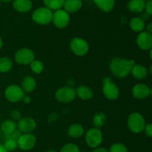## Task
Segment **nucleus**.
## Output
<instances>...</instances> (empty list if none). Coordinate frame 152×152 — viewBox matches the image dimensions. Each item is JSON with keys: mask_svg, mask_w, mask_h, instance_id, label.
<instances>
[{"mask_svg": "<svg viewBox=\"0 0 152 152\" xmlns=\"http://www.w3.org/2000/svg\"><path fill=\"white\" fill-rule=\"evenodd\" d=\"M0 152H7L4 148V146L1 145H0Z\"/></svg>", "mask_w": 152, "mask_h": 152, "instance_id": "4c0bfd02", "label": "nucleus"}, {"mask_svg": "<svg viewBox=\"0 0 152 152\" xmlns=\"http://www.w3.org/2000/svg\"><path fill=\"white\" fill-rule=\"evenodd\" d=\"M1 128H0V135H1Z\"/></svg>", "mask_w": 152, "mask_h": 152, "instance_id": "79ce46f5", "label": "nucleus"}, {"mask_svg": "<svg viewBox=\"0 0 152 152\" xmlns=\"http://www.w3.org/2000/svg\"><path fill=\"white\" fill-rule=\"evenodd\" d=\"M18 148L22 151H29L32 149L35 146L37 142V138L34 134L31 133L30 134H24L19 137L16 139Z\"/></svg>", "mask_w": 152, "mask_h": 152, "instance_id": "9b49d317", "label": "nucleus"}, {"mask_svg": "<svg viewBox=\"0 0 152 152\" xmlns=\"http://www.w3.org/2000/svg\"><path fill=\"white\" fill-rule=\"evenodd\" d=\"M3 146H4V148L7 152H12L16 150V149H17V142H16V139L9 138L6 140Z\"/></svg>", "mask_w": 152, "mask_h": 152, "instance_id": "cd10ccee", "label": "nucleus"}, {"mask_svg": "<svg viewBox=\"0 0 152 152\" xmlns=\"http://www.w3.org/2000/svg\"><path fill=\"white\" fill-rule=\"evenodd\" d=\"M15 61L20 65H28L35 58L34 52L28 48H22L15 54Z\"/></svg>", "mask_w": 152, "mask_h": 152, "instance_id": "9d476101", "label": "nucleus"}, {"mask_svg": "<svg viewBox=\"0 0 152 152\" xmlns=\"http://www.w3.org/2000/svg\"><path fill=\"white\" fill-rule=\"evenodd\" d=\"M145 9L149 15L152 14V0H148L145 5Z\"/></svg>", "mask_w": 152, "mask_h": 152, "instance_id": "72a5a7b5", "label": "nucleus"}, {"mask_svg": "<svg viewBox=\"0 0 152 152\" xmlns=\"http://www.w3.org/2000/svg\"><path fill=\"white\" fill-rule=\"evenodd\" d=\"M145 126V121L143 116L139 113L130 114L128 119V127L132 133L140 134L143 131Z\"/></svg>", "mask_w": 152, "mask_h": 152, "instance_id": "7ed1b4c3", "label": "nucleus"}, {"mask_svg": "<svg viewBox=\"0 0 152 152\" xmlns=\"http://www.w3.org/2000/svg\"><path fill=\"white\" fill-rule=\"evenodd\" d=\"M83 152H86V151H83Z\"/></svg>", "mask_w": 152, "mask_h": 152, "instance_id": "c03bdc74", "label": "nucleus"}, {"mask_svg": "<svg viewBox=\"0 0 152 152\" xmlns=\"http://www.w3.org/2000/svg\"><path fill=\"white\" fill-rule=\"evenodd\" d=\"M0 3H1V0H0Z\"/></svg>", "mask_w": 152, "mask_h": 152, "instance_id": "37998d69", "label": "nucleus"}, {"mask_svg": "<svg viewBox=\"0 0 152 152\" xmlns=\"http://www.w3.org/2000/svg\"><path fill=\"white\" fill-rule=\"evenodd\" d=\"M37 86V81L35 78L32 76H25L22 81V89L24 92H31L36 89Z\"/></svg>", "mask_w": 152, "mask_h": 152, "instance_id": "aec40b11", "label": "nucleus"}, {"mask_svg": "<svg viewBox=\"0 0 152 152\" xmlns=\"http://www.w3.org/2000/svg\"><path fill=\"white\" fill-rule=\"evenodd\" d=\"M70 48L73 53L77 56H84L88 52L89 45L84 39L75 37L71 40L70 43Z\"/></svg>", "mask_w": 152, "mask_h": 152, "instance_id": "39448f33", "label": "nucleus"}, {"mask_svg": "<svg viewBox=\"0 0 152 152\" xmlns=\"http://www.w3.org/2000/svg\"><path fill=\"white\" fill-rule=\"evenodd\" d=\"M134 65H135V61L133 60L129 61L125 58H115L111 61L110 69L116 77H125L130 74Z\"/></svg>", "mask_w": 152, "mask_h": 152, "instance_id": "f257e3e1", "label": "nucleus"}, {"mask_svg": "<svg viewBox=\"0 0 152 152\" xmlns=\"http://www.w3.org/2000/svg\"><path fill=\"white\" fill-rule=\"evenodd\" d=\"M32 6V1L31 0H13V8L20 13H27L30 11Z\"/></svg>", "mask_w": 152, "mask_h": 152, "instance_id": "2eb2a0df", "label": "nucleus"}, {"mask_svg": "<svg viewBox=\"0 0 152 152\" xmlns=\"http://www.w3.org/2000/svg\"><path fill=\"white\" fill-rule=\"evenodd\" d=\"M46 152H56V151L54 150H49V151H47Z\"/></svg>", "mask_w": 152, "mask_h": 152, "instance_id": "a19ab883", "label": "nucleus"}, {"mask_svg": "<svg viewBox=\"0 0 152 152\" xmlns=\"http://www.w3.org/2000/svg\"><path fill=\"white\" fill-rule=\"evenodd\" d=\"M13 67V62L7 57L0 58V72L6 73L11 70Z\"/></svg>", "mask_w": 152, "mask_h": 152, "instance_id": "393cba45", "label": "nucleus"}, {"mask_svg": "<svg viewBox=\"0 0 152 152\" xmlns=\"http://www.w3.org/2000/svg\"><path fill=\"white\" fill-rule=\"evenodd\" d=\"M19 131L24 134H30L37 128V122L31 117H22L18 122Z\"/></svg>", "mask_w": 152, "mask_h": 152, "instance_id": "f8f14e48", "label": "nucleus"}, {"mask_svg": "<svg viewBox=\"0 0 152 152\" xmlns=\"http://www.w3.org/2000/svg\"><path fill=\"white\" fill-rule=\"evenodd\" d=\"M138 47L144 51L150 50L152 47V35L147 31H142L137 37Z\"/></svg>", "mask_w": 152, "mask_h": 152, "instance_id": "4468645a", "label": "nucleus"}, {"mask_svg": "<svg viewBox=\"0 0 152 152\" xmlns=\"http://www.w3.org/2000/svg\"><path fill=\"white\" fill-rule=\"evenodd\" d=\"M75 92L76 95H78L79 98L85 100V101L90 100L93 97V92H92L91 89L89 86H86V85L79 86Z\"/></svg>", "mask_w": 152, "mask_h": 152, "instance_id": "a211bd4d", "label": "nucleus"}, {"mask_svg": "<svg viewBox=\"0 0 152 152\" xmlns=\"http://www.w3.org/2000/svg\"><path fill=\"white\" fill-rule=\"evenodd\" d=\"M151 94V89L145 83H137L132 89V95L137 99H145Z\"/></svg>", "mask_w": 152, "mask_h": 152, "instance_id": "ddd939ff", "label": "nucleus"}, {"mask_svg": "<svg viewBox=\"0 0 152 152\" xmlns=\"http://www.w3.org/2000/svg\"><path fill=\"white\" fill-rule=\"evenodd\" d=\"M46 7L51 10H56L61 9L63 6L65 0H42Z\"/></svg>", "mask_w": 152, "mask_h": 152, "instance_id": "a878e982", "label": "nucleus"}, {"mask_svg": "<svg viewBox=\"0 0 152 152\" xmlns=\"http://www.w3.org/2000/svg\"><path fill=\"white\" fill-rule=\"evenodd\" d=\"M144 131H145V134L148 136V137H152V125L151 123L148 124V125H145V128H144Z\"/></svg>", "mask_w": 152, "mask_h": 152, "instance_id": "473e14b6", "label": "nucleus"}, {"mask_svg": "<svg viewBox=\"0 0 152 152\" xmlns=\"http://www.w3.org/2000/svg\"><path fill=\"white\" fill-rule=\"evenodd\" d=\"M86 142L89 147L97 148L102 142V134L99 128H91L87 131L85 137Z\"/></svg>", "mask_w": 152, "mask_h": 152, "instance_id": "20e7f679", "label": "nucleus"}, {"mask_svg": "<svg viewBox=\"0 0 152 152\" xmlns=\"http://www.w3.org/2000/svg\"><path fill=\"white\" fill-rule=\"evenodd\" d=\"M16 124L14 121L13 120H7L4 121L1 124V131L5 134L10 135L12 133L16 131Z\"/></svg>", "mask_w": 152, "mask_h": 152, "instance_id": "b1692460", "label": "nucleus"}, {"mask_svg": "<svg viewBox=\"0 0 152 152\" xmlns=\"http://www.w3.org/2000/svg\"><path fill=\"white\" fill-rule=\"evenodd\" d=\"M130 27L135 32H142L145 29V22L140 17H134L130 21Z\"/></svg>", "mask_w": 152, "mask_h": 152, "instance_id": "5701e85b", "label": "nucleus"}, {"mask_svg": "<svg viewBox=\"0 0 152 152\" xmlns=\"http://www.w3.org/2000/svg\"><path fill=\"white\" fill-rule=\"evenodd\" d=\"M145 2L144 0H130L127 4V8L132 13H141L145 9Z\"/></svg>", "mask_w": 152, "mask_h": 152, "instance_id": "f3484780", "label": "nucleus"}, {"mask_svg": "<svg viewBox=\"0 0 152 152\" xmlns=\"http://www.w3.org/2000/svg\"><path fill=\"white\" fill-rule=\"evenodd\" d=\"M52 22L56 28L60 29L66 28L70 22L69 13L65 10L58 9L53 13Z\"/></svg>", "mask_w": 152, "mask_h": 152, "instance_id": "6e6552de", "label": "nucleus"}, {"mask_svg": "<svg viewBox=\"0 0 152 152\" xmlns=\"http://www.w3.org/2000/svg\"><path fill=\"white\" fill-rule=\"evenodd\" d=\"M76 92L70 86H64L58 89L55 93V98L58 101L62 103H69L76 98Z\"/></svg>", "mask_w": 152, "mask_h": 152, "instance_id": "1a4fd4ad", "label": "nucleus"}, {"mask_svg": "<svg viewBox=\"0 0 152 152\" xmlns=\"http://www.w3.org/2000/svg\"><path fill=\"white\" fill-rule=\"evenodd\" d=\"M82 6V0H65L62 7H64V10L68 13H73L80 10Z\"/></svg>", "mask_w": 152, "mask_h": 152, "instance_id": "dca6fc26", "label": "nucleus"}, {"mask_svg": "<svg viewBox=\"0 0 152 152\" xmlns=\"http://www.w3.org/2000/svg\"><path fill=\"white\" fill-rule=\"evenodd\" d=\"M131 73L137 79H144L148 76V70L141 64H135L132 68Z\"/></svg>", "mask_w": 152, "mask_h": 152, "instance_id": "6ab92c4d", "label": "nucleus"}, {"mask_svg": "<svg viewBox=\"0 0 152 152\" xmlns=\"http://www.w3.org/2000/svg\"><path fill=\"white\" fill-rule=\"evenodd\" d=\"M108 152H129V150L124 144L118 142L113 144Z\"/></svg>", "mask_w": 152, "mask_h": 152, "instance_id": "c756f323", "label": "nucleus"}, {"mask_svg": "<svg viewBox=\"0 0 152 152\" xmlns=\"http://www.w3.org/2000/svg\"><path fill=\"white\" fill-rule=\"evenodd\" d=\"M11 1H13V0H1V1H3V2H5V3L10 2Z\"/></svg>", "mask_w": 152, "mask_h": 152, "instance_id": "ea45409f", "label": "nucleus"}, {"mask_svg": "<svg viewBox=\"0 0 152 152\" xmlns=\"http://www.w3.org/2000/svg\"><path fill=\"white\" fill-rule=\"evenodd\" d=\"M68 134L71 137L77 139L81 137L84 134V128L78 123L72 124L68 129Z\"/></svg>", "mask_w": 152, "mask_h": 152, "instance_id": "4be33fe9", "label": "nucleus"}, {"mask_svg": "<svg viewBox=\"0 0 152 152\" xmlns=\"http://www.w3.org/2000/svg\"><path fill=\"white\" fill-rule=\"evenodd\" d=\"M59 152H80L78 146L74 143H68L65 145L63 147L61 148Z\"/></svg>", "mask_w": 152, "mask_h": 152, "instance_id": "7c9ffc66", "label": "nucleus"}, {"mask_svg": "<svg viewBox=\"0 0 152 152\" xmlns=\"http://www.w3.org/2000/svg\"><path fill=\"white\" fill-rule=\"evenodd\" d=\"M95 4L104 12H111L114 9L115 1L114 0H94Z\"/></svg>", "mask_w": 152, "mask_h": 152, "instance_id": "412c9836", "label": "nucleus"}, {"mask_svg": "<svg viewBox=\"0 0 152 152\" xmlns=\"http://www.w3.org/2000/svg\"><path fill=\"white\" fill-rule=\"evenodd\" d=\"M106 122V116L102 112H98L94 115L93 118L94 125L96 128H99L103 126Z\"/></svg>", "mask_w": 152, "mask_h": 152, "instance_id": "bb28decb", "label": "nucleus"}, {"mask_svg": "<svg viewBox=\"0 0 152 152\" xmlns=\"http://www.w3.org/2000/svg\"><path fill=\"white\" fill-rule=\"evenodd\" d=\"M24 91L22 87L18 85L12 84L6 88L4 95L7 101L12 103H17L22 101L24 96Z\"/></svg>", "mask_w": 152, "mask_h": 152, "instance_id": "423d86ee", "label": "nucleus"}, {"mask_svg": "<svg viewBox=\"0 0 152 152\" xmlns=\"http://www.w3.org/2000/svg\"><path fill=\"white\" fill-rule=\"evenodd\" d=\"M10 116L11 117L12 120L13 121H19V119L22 118V116H21L20 112L18 110H13L10 113Z\"/></svg>", "mask_w": 152, "mask_h": 152, "instance_id": "2f4dec72", "label": "nucleus"}, {"mask_svg": "<svg viewBox=\"0 0 152 152\" xmlns=\"http://www.w3.org/2000/svg\"><path fill=\"white\" fill-rule=\"evenodd\" d=\"M2 46H3V40H2V39L0 37V49L2 48Z\"/></svg>", "mask_w": 152, "mask_h": 152, "instance_id": "58836bf2", "label": "nucleus"}, {"mask_svg": "<svg viewBox=\"0 0 152 152\" xmlns=\"http://www.w3.org/2000/svg\"><path fill=\"white\" fill-rule=\"evenodd\" d=\"M146 31L147 32L150 33V34H151L152 33V23L151 22H150V23L147 25V31Z\"/></svg>", "mask_w": 152, "mask_h": 152, "instance_id": "e433bc0d", "label": "nucleus"}, {"mask_svg": "<svg viewBox=\"0 0 152 152\" xmlns=\"http://www.w3.org/2000/svg\"><path fill=\"white\" fill-rule=\"evenodd\" d=\"M102 92L104 95L109 100H116L120 95V89L118 86L111 81L109 77H105L103 80Z\"/></svg>", "mask_w": 152, "mask_h": 152, "instance_id": "0eeeda50", "label": "nucleus"}, {"mask_svg": "<svg viewBox=\"0 0 152 152\" xmlns=\"http://www.w3.org/2000/svg\"><path fill=\"white\" fill-rule=\"evenodd\" d=\"M53 12L46 7H40L36 9L32 14L34 22L41 25H45L51 22Z\"/></svg>", "mask_w": 152, "mask_h": 152, "instance_id": "f03ea898", "label": "nucleus"}, {"mask_svg": "<svg viewBox=\"0 0 152 152\" xmlns=\"http://www.w3.org/2000/svg\"><path fill=\"white\" fill-rule=\"evenodd\" d=\"M30 65H31V69L32 72L36 74H40L41 72H42L43 69H44V65L42 63L37 60H34Z\"/></svg>", "mask_w": 152, "mask_h": 152, "instance_id": "c85d7f7f", "label": "nucleus"}, {"mask_svg": "<svg viewBox=\"0 0 152 152\" xmlns=\"http://www.w3.org/2000/svg\"><path fill=\"white\" fill-rule=\"evenodd\" d=\"M22 100L23 101L24 103H25V104H29V103L31 101V98L29 96V95H24L23 98H22Z\"/></svg>", "mask_w": 152, "mask_h": 152, "instance_id": "f704fd0d", "label": "nucleus"}, {"mask_svg": "<svg viewBox=\"0 0 152 152\" xmlns=\"http://www.w3.org/2000/svg\"><path fill=\"white\" fill-rule=\"evenodd\" d=\"M92 152H108V151L107 150L106 148H105L97 147V148H95V149Z\"/></svg>", "mask_w": 152, "mask_h": 152, "instance_id": "c9c22d12", "label": "nucleus"}]
</instances>
